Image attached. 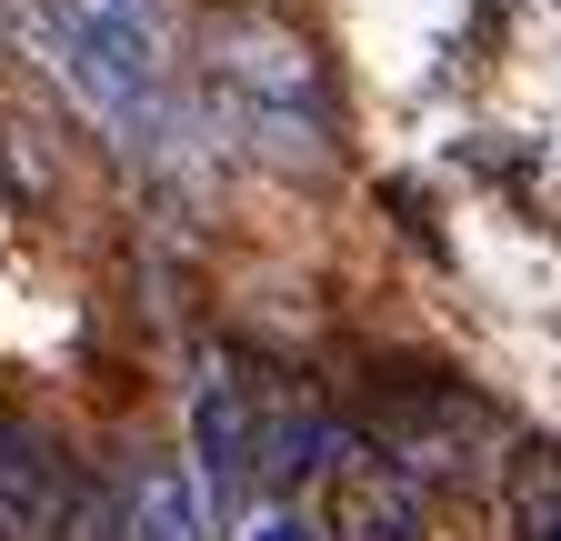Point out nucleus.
Instances as JSON below:
<instances>
[{
  "mask_svg": "<svg viewBox=\"0 0 561 541\" xmlns=\"http://www.w3.org/2000/svg\"><path fill=\"white\" fill-rule=\"evenodd\" d=\"M231 541H331V521H311L301 502H261V511H251Z\"/></svg>",
  "mask_w": 561,
  "mask_h": 541,
  "instance_id": "1a4fd4ad",
  "label": "nucleus"
},
{
  "mask_svg": "<svg viewBox=\"0 0 561 541\" xmlns=\"http://www.w3.org/2000/svg\"><path fill=\"white\" fill-rule=\"evenodd\" d=\"M502 492H512V531L522 541H561V451H522Z\"/></svg>",
  "mask_w": 561,
  "mask_h": 541,
  "instance_id": "6e6552de",
  "label": "nucleus"
},
{
  "mask_svg": "<svg viewBox=\"0 0 561 541\" xmlns=\"http://www.w3.org/2000/svg\"><path fill=\"white\" fill-rule=\"evenodd\" d=\"M50 50L81 111L121 141H161L171 91H181V21L171 0H50Z\"/></svg>",
  "mask_w": 561,
  "mask_h": 541,
  "instance_id": "f03ea898",
  "label": "nucleus"
},
{
  "mask_svg": "<svg viewBox=\"0 0 561 541\" xmlns=\"http://www.w3.org/2000/svg\"><path fill=\"white\" fill-rule=\"evenodd\" d=\"M201 91H210V120L231 141L291 181H321L341 161V111H331V71L301 31H280L261 11H221L201 31Z\"/></svg>",
  "mask_w": 561,
  "mask_h": 541,
  "instance_id": "f257e3e1",
  "label": "nucleus"
},
{
  "mask_svg": "<svg viewBox=\"0 0 561 541\" xmlns=\"http://www.w3.org/2000/svg\"><path fill=\"white\" fill-rule=\"evenodd\" d=\"M81 461L31 412H0V541H70L81 531Z\"/></svg>",
  "mask_w": 561,
  "mask_h": 541,
  "instance_id": "39448f33",
  "label": "nucleus"
},
{
  "mask_svg": "<svg viewBox=\"0 0 561 541\" xmlns=\"http://www.w3.org/2000/svg\"><path fill=\"white\" fill-rule=\"evenodd\" d=\"M371 451H391L411 482H481L502 461V422H491L481 391L442 371H401L371 391Z\"/></svg>",
  "mask_w": 561,
  "mask_h": 541,
  "instance_id": "7ed1b4c3",
  "label": "nucleus"
},
{
  "mask_svg": "<svg viewBox=\"0 0 561 541\" xmlns=\"http://www.w3.org/2000/svg\"><path fill=\"white\" fill-rule=\"evenodd\" d=\"M280 381L251 352H210L201 381H191V461H201V492L210 502H241L261 482V441H271V412H280Z\"/></svg>",
  "mask_w": 561,
  "mask_h": 541,
  "instance_id": "20e7f679",
  "label": "nucleus"
},
{
  "mask_svg": "<svg viewBox=\"0 0 561 541\" xmlns=\"http://www.w3.org/2000/svg\"><path fill=\"white\" fill-rule=\"evenodd\" d=\"M81 541H210V492L181 461H130L121 492L81 502Z\"/></svg>",
  "mask_w": 561,
  "mask_h": 541,
  "instance_id": "0eeeda50",
  "label": "nucleus"
},
{
  "mask_svg": "<svg viewBox=\"0 0 561 541\" xmlns=\"http://www.w3.org/2000/svg\"><path fill=\"white\" fill-rule=\"evenodd\" d=\"M321 521H331V541H432V482H411V471L391 451H371V441H341Z\"/></svg>",
  "mask_w": 561,
  "mask_h": 541,
  "instance_id": "423d86ee",
  "label": "nucleus"
}]
</instances>
